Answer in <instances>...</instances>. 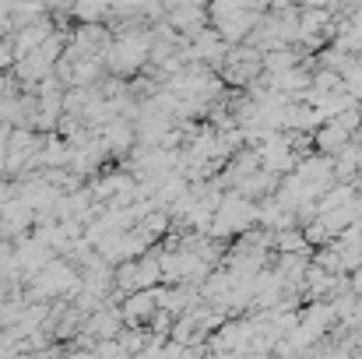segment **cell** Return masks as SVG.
I'll use <instances>...</instances> for the list:
<instances>
[{"mask_svg":"<svg viewBox=\"0 0 362 359\" xmlns=\"http://www.w3.org/2000/svg\"><path fill=\"white\" fill-rule=\"evenodd\" d=\"M271 246H274L278 253H310V243H306L299 226H288V229L271 233Z\"/></svg>","mask_w":362,"mask_h":359,"instance_id":"1","label":"cell"},{"mask_svg":"<svg viewBox=\"0 0 362 359\" xmlns=\"http://www.w3.org/2000/svg\"><path fill=\"white\" fill-rule=\"evenodd\" d=\"M341 89H345L356 103H362V57H352V64L341 71Z\"/></svg>","mask_w":362,"mask_h":359,"instance_id":"2","label":"cell"}]
</instances>
